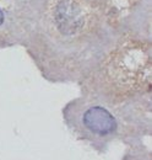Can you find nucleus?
<instances>
[{
	"mask_svg": "<svg viewBox=\"0 0 152 160\" xmlns=\"http://www.w3.org/2000/svg\"><path fill=\"white\" fill-rule=\"evenodd\" d=\"M75 124L80 137L87 139L99 153H103L109 142L118 134L119 122L113 113L99 103H91L77 112Z\"/></svg>",
	"mask_w": 152,
	"mask_h": 160,
	"instance_id": "nucleus-1",
	"label": "nucleus"
},
{
	"mask_svg": "<svg viewBox=\"0 0 152 160\" xmlns=\"http://www.w3.org/2000/svg\"><path fill=\"white\" fill-rule=\"evenodd\" d=\"M4 20H5V19H4V14H2V11H1V9H0V26L4 23Z\"/></svg>",
	"mask_w": 152,
	"mask_h": 160,
	"instance_id": "nucleus-2",
	"label": "nucleus"
}]
</instances>
